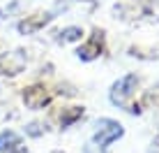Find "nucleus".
I'll return each instance as SVG.
<instances>
[{"label": "nucleus", "instance_id": "3", "mask_svg": "<svg viewBox=\"0 0 159 153\" xmlns=\"http://www.w3.org/2000/svg\"><path fill=\"white\" fill-rule=\"evenodd\" d=\"M102 53H104V30L102 28H95V30H92V35L88 37L85 42H81V44H79L76 56H79V61L90 63V61H95V58H99Z\"/></svg>", "mask_w": 159, "mask_h": 153}, {"label": "nucleus", "instance_id": "1", "mask_svg": "<svg viewBox=\"0 0 159 153\" xmlns=\"http://www.w3.org/2000/svg\"><path fill=\"white\" fill-rule=\"evenodd\" d=\"M122 135H125V128L118 121H113V118H99L97 121V130L92 135V141H95L97 149H108Z\"/></svg>", "mask_w": 159, "mask_h": 153}, {"label": "nucleus", "instance_id": "10", "mask_svg": "<svg viewBox=\"0 0 159 153\" xmlns=\"http://www.w3.org/2000/svg\"><path fill=\"white\" fill-rule=\"evenodd\" d=\"M46 132V125L44 123H28L25 125V135H30V137H42V135Z\"/></svg>", "mask_w": 159, "mask_h": 153}, {"label": "nucleus", "instance_id": "12", "mask_svg": "<svg viewBox=\"0 0 159 153\" xmlns=\"http://www.w3.org/2000/svg\"><path fill=\"white\" fill-rule=\"evenodd\" d=\"M83 2H92V0H83Z\"/></svg>", "mask_w": 159, "mask_h": 153}, {"label": "nucleus", "instance_id": "4", "mask_svg": "<svg viewBox=\"0 0 159 153\" xmlns=\"http://www.w3.org/2000/svg\"><path fill=\"white\" fill-rule=\"evenodd\" d=\"M25 65H28V58L21 49L0 53V76H16L25 70Z\"/></svg>", "mask_w": 159, "mask_h": 153}, {"label": "nucleus", "instance_id": "5", "mask_svg": "<svg viewBox=\"0 0 159 153\" xmlns=\"http://www.w3.org/2000/svg\"><path fill=\"white\" fill-rule=\"evenodd\" d=\"M53 19H56L53 12H37V14H30V16H25V19H21L19 26H16V30H19V35H35V32H39L42 28H46Z\"/></svg>", "mask_w": 159, "mask_h": 153}, {"label": "nucleus", "instance_id": "8", "mask_svg": "<svg viewBox=\"0 0 159 153\" xmlns=\"http://www.w3.org/2000/svg\"><path fill=\"white\" fill-rule=\"evenodd\" d=\"M58 40L62 42V44L81 42V40H83V28H81V26H65V28L58 32Z\"/></svg>", "mask_w": 159, "mask_h": 153}, {"label": "nucleus", "instance_id": "9", "mask_svg": "<svg viewBox=\"0 0 159 153\" xmlns=\"http://www.w3.org/2000/svg\"><path fill=\"white\" fill-rule=\"evenodd\" d=\"M83 116V107H72V109H67V111L60 116V128H67V125H72L76 118H81Z\"/></svg>", "mask_w": 159, "mask_h": 153}, {"label": "nucleus", "instance_id": "7", "mask_svg": "<svg viewBox=\"0 0 159 153\" xmlns=\"http://www.w3.org/2000/svg\"><path fill=\"white\" fill-rule=\"evenodd\" d=\"M21 146V137L14 130H2L0 132V153H12Z\"/></svg>", "mask_w": 159, "mask_h": 153}, {"label": "nucleus", "instance_id": "6", "mask_svg": "<svg viewBox=\"0 0 159 153\" xmlns=\"http://www.w3.org/2000/svg\"><path fill=\"white\" fill-rule=\"evenodd\" d=\"M51 100V93H48L46 86H39V84H32L28 88H23V105L37 111V109H44Z\"/></svg>", "mask_w": 159, "mask_h": 153}, {"label": "nucleus", "instance_id": "2", "mask_svg": "<svg viewBox=\"0 0 159 153\" xmlns=\"http://www.w3.org/2000/svg\"><path fill=\"white\" fill-rule=\"evenodd\" d=\"M136 86H139V76H136V74H125V76H120L116 84L111 86L108 97H111L113 105L127 107L129 100L134 97V93H136Z\"/></svg>", "mask_w": 159, "mask_h": 153}, {"label": "nucleus", "instance_id": "11", "mask_svg": "<svg viewBox=\"0 0 159 153\" xmlns=\"http://www.w3.org/2000/svg\"><path fill=\"white\" fill-rule=\"evenodd\" d=\"M51 153H62V151H51Z\"/></svg>", "mask_w": 159, "mask_h": 153}]
</instances>
